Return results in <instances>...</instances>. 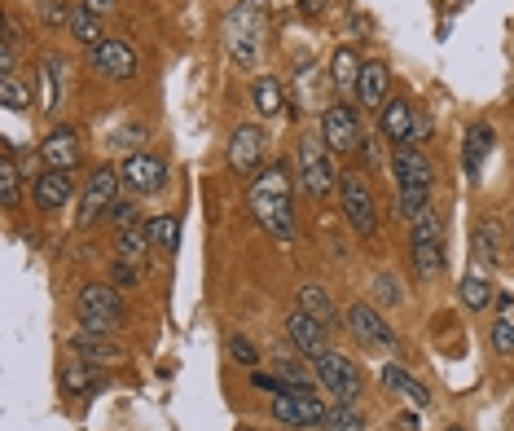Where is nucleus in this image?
I'll list each match as a JSON object with an SVG mask.
<instances>
[{
    "instance_id": "1",
    "label": "nucleus",
    "mask_w": 514,
    "mask_h": 431,
    "mask_svg": "<svg viewBox=\"0 0 514 431\" xmlns=\"http://www.w3.org/2000/svg\"><path fill=\"white\" fill-rule=\"evenodd\" d=\"M247 207L268 238L290 242V234H295V185H290V168L282 159L264 163V168L251 176Z\"/></svg>"
},
{
    "instance_id": "2",
    "label": "nucleus",
    "mask_w": 514,
    "mask_h": 431,
    "mask_svg": "<svg viewBox=\"0 0 514 431\" xmlns=\"http://www.w3.org/2000/svg\"><path fill=\"white\" fill-rule=\"evenodd\" d=\"M391 176H396V203H400V216L405 220H418V212L431 207V159L422 154L418 146H396L391 150Z\"/></svg>"
},
{
    "instance_id": "3",
    "label": "nucleus",
    "mask_w": 514,
    "mask_h": 431,
    "mask_svg": "<svg viewBox=\"0 0 514 431\" xmlns=\"http://www.w3.org/2000/svg\"><path fill=\"white\" fill-rule=\"evenodd\" d=\"M295 168H299V190L308 198H326L339 190V168H334V154L326 146L321 132H308L295 150Z\"/></svg>"
},
{
    "instance_id": "4",
    "label": "nucleus",
    "mask_w": 514,
    "mask_h": 431,
    "mask_svg": "<svg viewBox=\"0 0 514 431\" xmlns=\"http://www.w3.org/2000/svg\"><path fill=\"white\" fill-rule=\"evenodd\" d=\"M409 264L422 282L440 278L444 273V225H440V212L427 207L413 220V234H409Z\"/></svg>"
},
{
    "instance_id": "5",
    "label": "nucleus",
    "mask_w": 514,
    "mask_h": 431,
    "mask_svg": "<svg viewBox=\"0 0 514 431\" xmlns=\"http://www.w3.org/2000/svg\"><path fill=\"white\" fill-rule=\"evenodd\" d=\"M260 36H264V0H238L233 14L225 18V44L233 62L255 66L260 58Z\"/></svg>"
},
{
    "instance_id": "6",
    "label": "nucleus",
    "mask_w": 514,
    "mask_h": 431,
    "mask_svg": "<svg viewBox=\"0 0 514 431\" xmlns=\"http://www.w3.org/2000/svg\"><path fill=\"white\" fill-rule=\"evenodd\" d=\"M75 308H80V322L88 335H115L124 326V300H119L115 282H88Z\"/></svg>"
},
{
    "instance_id": "7",
    "label": "nucleus",
    "mask_w": 514,
    "mask_h": 431,
    "mask_svg": "<svg viewBox=\"0 0 514 431\" xmlns=\"http://www.w3.org/2000/svg\"><path fill=\"white\" fill-rule=\"evenodd\" d=\"M312 370H317L321 388H326L334 401H348V405L361 401V366H356L348 352H339V348L317 352V357H312Z\"/></svg>"
},
{
    "instance_id": "8",
    "label": "nucleus",
    "mask_w": 514,
    "mask_h": 431,
    "mask_svg": "<svg viewBox=\"0 0 514 431\" xmlns=\"http://www.w3.org/2000/svg\"><path fill=\"white\" fill-rule=\"evenodd\" d=\"M339 203H343L348 225L361 238H374L378 234V203H374V190L365 185L361 172H339Z\"/></svg>"
},
{
    "instance_id": "9",
    "label": "nucleus",
    "mask_w": 514,
    "mask_h": 431,
    "mask_svg": "<svg viewBox=\"0 0 514 431\" xmlns=\"http://www.w3.org/2000/svg\"><path fill=\"white\" fill-rule=\"evenodd\" d=\"M326 414H330L326 401H321L308 383H299V388H286L282 396H273V418L282 427H326Z\"/></svg>"
},
{
    "instance_id": "10",
    "label": "nucleus",
    "mask_w": 514,
    "mask_h": 431,
    "mask_svg": "<svg viewBox=\"0 0 514 431\" xmlns=\"http://www.w3.org/2000/svg\"><path fill=\"white\" fill-rule=\"evenodd\" d=\"M88 66H93L102 80H115V84H128V80H137V71H141V58H137V49H132L128 40H115V36H106L102 44H93L88 49Z\"/></svg>"
},
{
    "instance_id": "11",
    "label": "nucleus",
    "mask_w": 514,
    "mask_h": 431,
    "mask_svg": "<svg viewBox=\"0 0 514 431\" xmlns=\"http://www.w3.org/2000/svg\"><path fill=\"white\" fill-rule=\"evenodd\" d=\"M119 181L128 185V194L132 198H150V194H159L163 185H167V163L159 159V154H128L124 159V168H119Z\"/></svg>"
},
{
    "instance_id": "12",
    "label": "nucleus",
    "mask_w": 514,
    "mask_h": 431,
    "mask_svg": "<svg viewBox=\"0 0 514 431\" xmlns=\"http://www.w3.org/2000/svg\"><path fill=\"white\" fill-rule=\"evenodd\" d=\"M321 137H326L330 154H352L361 150V119H356L352 102H334L321 115Z\"/></svg>"
},
{
    "instance_id": "13",
    "label": "nucleus",
    "mask_w": 514,
    "mask_h": 431,
    "mask_svg": "<svg viewBox=\"0 0 514 431\" xmlns=\"http://www.w3.org/2000/svg\"><path fill=\"white\" fill-rule=\"evenodd\" d=\"M119 172L115 168H97L93 176H88L84 181V198H80V225H97V220H102L106 212H110V203H115L119 198Z\"/></svg>"
},
{
    "instance_id": "14",
    "label": "nucleus",
    "mask_w": 514,
    "mask_h": 431,
    "mask_svg": "<svg viewBox=\"0 0 514 431\" xmlns=\"http://www.w3.org/2000/svg\"><path fill=\"white\" fill-rule=\"evenodd\" d=\"M264 154H268V137L260 124H238L229 137V168L242 176H255L264 168Z\"/></svg>"
},
{
    "instance_id": "15",
    "label": "nucleus",
    "mask_w": 514,
    "mask_h": 431,
    "mask_svg": "<svg viewBox=\"0 0 514 431\" xmlns=\"http://www.w3.org/2000/svg\"><path fill=\"white\" fill-rule=\"evenodd\" d=\"M343 326H348L352 339H361L365 348H391L396 344V330H391V322L383 317V308H374V304H352Z\"/></svg>"
},
{
    "instance_id": "16",
    "label": "nucleus",
    "mask_w": 514,
    "mask_h": 431,
    "mask_svg": "<svg viewBox=\"0 0 514 431\" xmlns=\"http://www.w3.org/2000/svg\"><path fill=\"white\" fill-rule=\"evenodd\" d=\"M40 159H44V168H53V172H75L80 168V159H84L80 132L75 128H53L49 137H44V146H40Z\"/></svg>"
},
{
    "instance_id": "17",
    "label": "nucleus",
    "mask_w": 514,
    "mask_h": 431,
    "mask_svg": "<svg viewBox=\"0 0 514 431\" xmlns=\"http://www.w3.org/2000/svg\"><path fill=\"white\" fill-rule=\"evenodd\" d=\"M286 335H290V344L304 352L308 361L317 357V352L330 348V326L317 322V317H308V313H299V308H290V313H286Z\"/></svg>"
},
{
    "instance_id": "18",
    "label": "nucleus",
    "mask_w": 514,
    "mask_h": 431,
    "mask_svg": "<svg viewBox=\"0 0 514 431\" xmlns=\"http://www.w3.org/2000/svg\"><path fill=\"white\" fill-rule=\"evenodd\" d=\"M31 198H36L40 212H58V207H66V203L75 198L71 172H53V168H44L40 176H31Z\"/></svg>"
},
{
    "instance_id": "19",
    "label": "nucleus",
    "mask_w": 514,
    "mask_h": 431,
    "mask_svg": "<svg viewBox=\"0 0 514 431\" xmlns=\"http://www.w3.org/2000/svg\"><path fill=\"white\" fill-rule=\"evenodd\" d=\"M497 146V132L488 119H475L471 128H466V137H462V168L471 181H479V172H484V163H488V154H493Z\"/></svg>"
},
{
    "instance_id": "20",
    "label": "nucleus",
    "mask_w": 514,
    "mask_h": 431,
    "mask_svg": "<svg viewBox=\"0 0 514 431\" xmlns=\"http://www.w3.org/2000/svg\"><path fill=\"white\" fill-rule=\"evenodd\" d=\"M66 97V58L62 53H44L40 62V115H58Z\"/></svg>"
},
{
    "instance_id": "21",
    "label": "nucleus",
    "mask_w": 514,
    "mask_h": 431,
    "mask_svg": "<svg viewBox=\"0 0 514 431\" xmlns=\"http://www.w3.org/2000/svg\"><path fill=\"white\" fill-rule=\"evenodd\" d=\"M378 132H383L391 146H409L413 141V106L405 97H391V102L378 110Z\"/></svg>"
},
{
    "instance_id": "22",
    "label": "nucleus",
    "mask_w": 514,
    "mask_h": 431,
    "mask_svg": "<svg viewBox=\"0 0 514 431\" xmlns=\"http://www.w3.org/2000/svg\"><path fill=\"white\" fill-rule=\"evenodd\" d=\"M378 379H383V388H387V392L405 396V401H409V405H418V410H427V405H431L427 383H422V379H413V374H409L405 366H396V361H387Z\"/></svg>"
},
{
    "instance_id": "23",
    "label": "nucleus",
    "mask_w": 514,
    "mask_h": 431,
    "mask_svg": "<svg viewBox=\"0 0 514 431\" xmlns=\"http://www.w3.org/2000/svg\"><path fill=\"white\" fill-rule=\"evenodd\" d=\"M71 348L80 361H88V366H119V361H124V348H119L110 335H88L84 330V335L71 339Z\"/></svg>"
},
{
    "instance_id": "24",
    "label": "nucleus",
    "mask_w": 514,
    "mask_h": 431,
    "mask_svg": "<svg viewBox=\"0 0 514 431\" xmlns=\"http://www.w3.org/2000/svg\"><path fill=\"white\" fill-rule=\"evenodd\" d=\"M391 71L383 62H365V71H361V84H356V97H361V106L365 110H383L391 102Z\"/></svg>"
},
{
    "instance_id": "25",
    "label": "nucleus",
    "mask_w": 514,
    "mask_h": 431,
    "mask_svg": "<svg viewBox=\"0 0 514 431\" xmlns=\"http://www.w3.org/2000/svg\"><path fill=\"white\" fill-rule=\"evenodd\" d=\"M62 392H71V396H97V392H106L102 366H88V361L75 357L71 366L62 370Z\"/></svg>"
},
{
    "instance_id": "26",
    "label": "nucleus",
    "mask_w": 514,
    "mask_h": 431,
    "mask_svg": "<svg viewBox=\"0 0 514 431\" xmlns=\"http://www.w3.org/2000/svg\"><path fill=\"white\" fill-rule=\"evenodd\" d=\"M471 251H475L479 264H488V269L501 260V220L497 216H484L471 229Z\"/></svg>"
},
{
    "instance_id": "27",
    "label": "nucleus",
    "mask_w": 514,
    "mask_h": 431,
    "mask_svg": "<svg viewBox=\"0 0 514 431\" xmlns=\"http://www.w3.org/2000/svg\"><path fill=\"white\" fill-rule=\"evenodd\" d=\"M361 71H365V62H361V53H356L352 44L334 49L330 80H334V88H339V93H356V84H361Z\"/></svg>"
},
{
    "instance_id": "28",
    "label": "nucleus",
    "mask_w": 514,
    "mask_h": 431,
    "mask_svg": "<svg viewBox=\"0 0 514 431\" xmlns=\"http://www.w3.org/2000/svg\"><path fill=\"white\" fill-rule=\"evenodd\" d=\"M251 102L255 110H260L264 119H277V115H286V88L277 75H260V80L251 84Z\"/></svg>"
},
{
    "instance_id": "29",
    "label": "nucleus",
    "mask_w": 514,
    "mask_h": 431,
    "mask_svg": "<svg viewBox=\"0 0 514 431\" xmlns=\"http://www.w3.org/2000/svg\"><path fill=\"white\" fill-rule=\"evenodd\" d=\"M295 308H299V313H308V317H317V322H326V326H339V322H334V317H339V313H334V300L326 295V286H317V282L299 286V291H295Z\"/></svg>"
},
{
    "instance_id": "30",
    "label": "nucleus",
    "mask_w": 514,
    "mask_h": 431,
    "mask_svg": "<svg viewBox=\"0 0 514 431\" xmlns=\"http://www.w3.org/2000/svg\"><path fill=\"white\" fill-rule=\"evenodd\" d=\"M115 247H119V260H141L145 251L154 247L150 220H132V225H124L119 229V238H115Z\"/></svg>"
},
{
    "instance_id": "31",
    "label": "nucleus",
    "mask_w": 514,
    "mask_h": 431,
    "mask_svg": "<svg viewBox=\"0 0 514 431\" xmlns=\"http://www.w3.org/2000/svg\"><path fill=\"white\" fill-rule=\"evenodd\" d=\"M66 31H71V36L80 40L84 49H93V44L106 40V36H102V14H93L88 5H75V9H71V27H66Z\"/></svg>"
},
{
    "instance_id": "32",
    "label": "nucleus",
    "mask_w": 514,
    "mask_h": 431,
    "mask_svg": "<svg viewBox=\"0 0 514 431\" xmlns=\"http://www.w3.org/2000/svg\"><path fill=\"white\" fill-rule=\"evenodd\" d=\"M150 238H154V251H163V256H172V251L181 247V220H176L172 212L150 216Z\"/></svg>"
},
{
    "instance_id": "33",
    "label": "nucleus",
    "mask_w": 514,
    "mask_h": 431,
    "mask_svg": "<svg viewBox=\"0 0 514 431\" xmlns=\"http://www.w3.org/2000/svg\"><path fill=\"white\" fill-rule=\"evenodd\" d=\"M457 295H462V304L471 308V313H484V308L497 300V291L488 286V278H479V273H466L462 286H457Z\"/></svg>"
},
{
    "instance_id": "34",
    "label": "nucleus",
    "mask_w": 514,
    "mask_h": 431,
    "mask_svg": "<svg viewBox=\"0 0 514 431\" xmlns=\"http://www.w3.org/2000/svg\"><path fill=\"white\" fill-rule=\"evenodd\" d=\"M18 194H22V176H18V163H14V146L5 141V154H0V203L18 207Z\"/></svg>"
},
{
    "instance_id": "35",
    "label": "nucleus",
    "mask_w": 514,
    "mask_h": 431,
    "mask_svg": "<svg viewBox=\"0 0 514 431\" xmlns=\"http://www.w3.org/2000/svg\"><path fill=\"white\" fill-rule=\"evenodd\" d=\"M18 44H22V27L14 18H5V40H0V80H5V75H14Z\"/></svg>"
},
{
    "instance_id": "36",
    "label": "nucleus",
    "mask_w": 514,
    "mask_h": 431,
    "mask_svg": "<svg viewBox=\"0 0 514 431\" xmlns=\"http://www.w3.org/2000/svg\"><path fill=\"white\" fill-rule=\"evenodd\" d=\"M0 106L5 110H31V88L18 80V75H5L0 80Z\"/></svg>"
},
{
    "instance_id": "37",
    "label": "nucleus",
    "mask_w": 514,
    "mask_h": 431,
    "mask_svg": "<svg viewBox=\"0 0 514 431\" xmlns=\"http://www.w3.org/2000/svg\"><path fill=\"white\" fill-rule=\"evenodd\" d=\"M71 0H40V22L49 31H62V27H71Z\"/></svg>"
},
{
    "instance_id": "38",
    "label": "nucleus",
    "mask_w": 514,
    "mask_h": 431,
    "mask_svg": "<svg viewBox=\"0 0 514 431\" xmlns=\"http://www.w3.org/2000/svg\"><path fill=\"white\" fill-rule=\"evenodd\" d=\"M225 352H229V361H233V366H247V370L260 366V352H255V344H251L247 335H229Z\"/></svg>"
},
{
    "instance_id": "39",
    "label": "nucleus",
    "mask_w": 514,
    "mask_h": 431,
    "mask_svg": "<svg viewBox=\"0 0 514 431\" xmlns=\"http://www.w3.org/2000/svg\"><path fill=\"white\" fill-rule=\"evenodd\" d=\"M326 427H330V431H361V427H365V418L356 414V405L339 401V405H334V410L326 414Z\"/></svg>"
},
{
    "instance_id": "40",
    "label": "nucleus",
    "mask_w": 514,
    "mask_h": 431,
    "mask_svg": "<svg viewBox=\"0 0 514 431\" xmlns=\"http://www.w3.org/2000/svg\"><path fill=\"white\" fill-rule=\"evenodd\" d=\"M370 291H374V300H378V304H383V308H396L400 300H405V291H400V282H396V278H391V273H378V278H374V286H370Z\"/></svg>"
},
{
    "instance_id": "41",
    "label": "nucleus",
    "mask_w": 514,
    "mask_h": 431,
    "mask_svg": "<svg viewBox=\"0 0 514 431\" xmlns=\"http://www.w3.org/2000/svg\"><path fill=\"white\" fill-rule=\"evenodd\" d=\"M137 203H141V198H115V203H110V212H106V220H110V225H115V229H124V225H132V220H141V212H137Z\"/></svg>"
},
{
    "instance_id": "42",
    "label": "nucleus",
    "mask_w": 514,
    "mask_h": 431,
    "mask_svg": "<svg viewBox=\"0 0 514 431\" xmlns=\"http://www.w3.org/2000/svg\"><path fill=\"white\" fill-rule=\"evenodd\" d=\"M493 352L497 357H514V317H497L493 322Z\"/></svg>"
},
{
    "instance_id": "43",
    "label": "nucleus",
    "mask_w": 514,
    "mask_h": 431,
    "mask_svg": "<svg viewBox=\"0 0 514 431\" xmlns=\"http://www.w3.org/2000/svg\"><path fill=\"white\" fill-rule=\"evenodd\" d=\"M273 374H282L286 388H299V383H308V374H304V366H299L295 357H273Z\"/></svg>"
},
{
    "instance_id": "44",
    "label": "nucleus",
    "mask_w": 514,
    "mask_h": 431,
    "mask_svg": "<svg viewBox=\"0 0 514 431\" xmlns=\"http://www.w3.org/2000/svg\"><path fill=\"white\" fill-rule=\"evenodd\" d=\"M110 282H115V286H137V282H141L137 264H132V260H115V269H110Z\"/></svg>"
},
{
    "instance_id": "45",
    "label": "nucleus",
    "mask_w": 514,
    "mask_h": 431,
    "mask_svg": "<svg viewBox=\"0 0 514 431\" xmlns=\"http://www.w3.org/2000/svg\"><path fill=\"white\" fill-rule=\"evenodd\" d=\"M251 383H255V388H260V392H277V396L286 392V379H282V374H264V370H251Z\"/></svg>"
},
{
    "instance_id": "46",
    "label": "nucleus",
    "mask_w": 514,
    "mask_h": 431,
    "mask_svg": "<svg viewBox=\"0 0 514 431\" xmlns=\"http://www.w3.org/2000/svg\"><path fill=\"white\" fill-rule=\"evenodd\" d=\"M378 141H383V132H378V137H361V154H365V163H370V168H378V163H383V154H378Z\"/></svg>"
},
{
    "instance_id": "47",
    "label": "nucleus",
    "mask_w": 514,
    "mask_h": 431,
    "mask_svg": "<svg viewBox=\"0 0 514 431\" xmlns=\"http://www.w3.org/2000/svg\"><path fill=\"white\" fill-rule=\"evenodd\" d=\"M422 137H431V115L427 110H413V141H422Z\"/></svg>"
},
{
    "instance_id": "48",
    "label": "nucleus",
    "mask_w": 514,
    "mask_h": 431,
    "mask_svg": "<svg viewBox=\"0 0 514 431\" xmlns=\"http://www.w3.org/2000/svg\"><path fill=\"white\" fill-rule=\"evenodd\" d=\"M84 5H88V9H93V14H106V9H110V5H115V0H84Z\"/></svg>"
},
{
    "instance_id": "49",
    "label": "nucleus",
    "mask_w": 514,
    "mask_h": 431,
    "mask_svg": "<svg viewBox=\"0 0 514 431\" xmlns=\"http://www.w3.org/2000/svg\"><path fill=\"white\" fill-rule=\"evenodd\" d=\"M304 5V14H317V9H326V0H299Z\"/></svg>"
},
{
    "instance_id": "50",
    "label": "nucleus",
    "mask_w": 514,
    "mask_h": 431,
    "mask_svg": "<svg viewBox=\"0 0 514 431\" xmlns=\"http://www.w3.org/2000/svg\"><path fill=\"white\" fill-rule=\"evenodd\" d=\"M400 431H418V418L405 414V418H400Z\"/></svg>"
},
{
    "instance_id": "51",
    "label": "nucleus",
    "mask_w": 514,
    "mask_h": 431,
    "mask_svg": "<svg viewBox=\"0 0 514 431\" xmlns=\"http://www.w3.org/2000/svg\"><path fill=\"white\" fill-rule=\"evenodd\" d=\"M449 431H466V427H449Z\"/></svg>"
},
{
    "instance_id": "52",
    "label": "nucleus",
    "mask_w": 514,
    "mask_h": 431,
    "mask_svg": "<svg viewBox=\"0 0 514 431\" xmlns=\"http://www.w3.org/2000/svg\"><path fill=\"white\" fill-rule=\"evenodd\" d=\"M510 251H514V238H510Z\"/></svg>"
}]
</instances>
